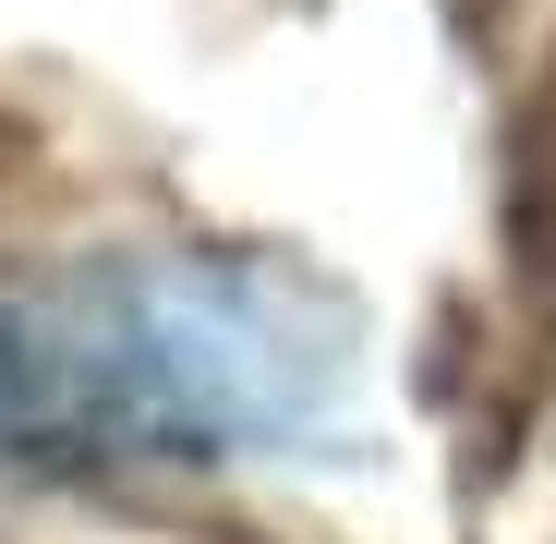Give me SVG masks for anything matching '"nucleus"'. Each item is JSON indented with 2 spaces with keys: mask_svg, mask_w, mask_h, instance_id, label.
<instances>
[{
  "mask_svg": "<svg viewBox=\"0 0 556 544\" xmlns=\"http://www.w3.org/2000/svg\"><path fill=\"white\" fill-rule=\"evenodd\" d=\"M351 315L278 254H85L0 291V472H194L339 400Z\"/></svg>",
  "mask_w": 556,
  "mask_h": 544,
  "instance_id": "nucleus-1",
  "label": "nucleus"
}]
</instances>
